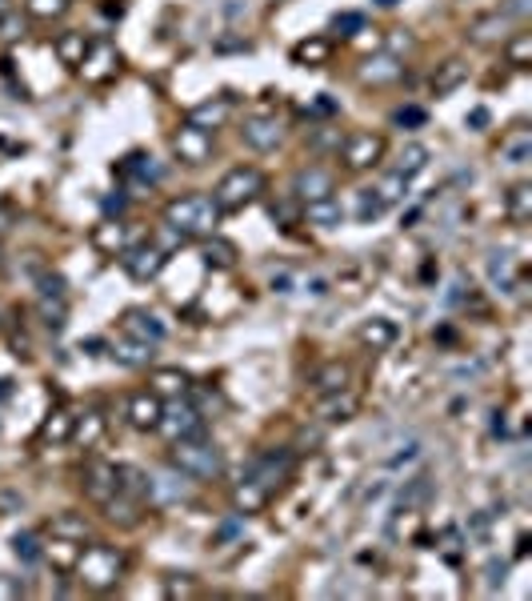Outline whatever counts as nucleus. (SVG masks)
Segmentation results:
<instances>
[{
  "label": "nucleus",
  "instance_id": "60",
  "mask_svg": "<svg viewBox=\"0 0 532 601\" xmlns=\"http://www.w3.org/2000/svg\"><path fill=\"white\" fill-rule=\"evenodd\" d=\"M288 285H293V280H288V273H280V277H273V289H276V293H288Z\"/></svg>",
  "mask_w": 532,
  "mask_h": 601
},
{
  "label": "nucleus",
  "instance_id": "29",
  "mask_svg": "<svg viewBox=\"0 0 532 601\" xmlns=\"http://www.w3.org/2000/svg\"><path fill=\"white\" fill-rule=\"evenodd\" d=\"M200 257H205L208 269H220V273H225V269L236 265V245H233V240H225V237H205Z\"/></svg>",
  "mask_w": 532,
  "mask_h": 601
},
{
  "label": "nucleus",
  "instance_id": "22",
  "mask_svg": "<svg viewBox=\"0 0 532 601\" xmlns=\"http://www.w3.org/2000/svg\"><path fill=\"white\" fill-rule=\"evenodd\" d=\"M485 269H488V280H493L500 293H513V289H520V265H517L513 253H488Z\"/></svg>",
  "mask_w": 532,
  "mask_h": 601
},
{
  "label": "nucleus",
  "instance_id": "24",
  "mask_svg": "<svg viewBox=\"0 0 532 601\" xmlns=\"http://www.w3.org/2000/svg\"><path fill=\"white\" fill-rule=\"evenodd\" d=\"M348 381H353V369H348L345 361H328V365H320L313 373V389H316V397H325V393L348 389Z\"/></svg>",
  "mask_w": 532,
  "mask_h": 601
},
{
  "label": "nucleus",
  "instance_id": "33",
  "mask_svg": "<svg viewBox=\"0 0 532 601\" xmlns=\"http://www.w3.org/2000/svg\"><path fill=\"white\" fill-rule=\"evenodd\" d=\"M93 534V525H88L85 514H73V509H65V514L53 517V537H65V541H85Z\"/></svg>",
  "mask_w": 532,
  "mask_h": 601
},
{
  "label": "nucleus",
  "instance_id": "16",
  "mask_svg": "<svg viewBox=\"0 0 532 601\" xmlns=\"http://www.w3.org/2000/svg\"><path fill=\"white\" fill-rule=\"evenodd\" d=\"M240 137H245L248 148L268 153V148L280 145V120L276 117H248L245 125H240Z\"/></svg>",
  "mask_w": 532,
  "mask_h": 601
},
{
  "label": "nucleus",
  "instance_id": "38",
  "mask_svg": "<svg viewBox=\"0 0 532 601\" xmlns=\"http://www.w3.org/2000/svg\"><path fill=\"white\" fill-rule=\"evenodd\" d=\"M100 433H105V417H100L96 409H88V413H80V417L73 421V441H80L85 449L96 445Z\"/></svg>",
  "mask_w": 532,
  "mask_h": 601
},
{
  "label": "nucleus",
  "instance_id": "31",
  "mask_svg": "<svg viewBox=\"0 0 532 601\" xmlns=\"http://www.w3.org/2000/svg\"><path fill=\"white\" fill-rule=\"evenodd\" d=\"M328 56H333V40H325V36H308L293 48V60L296 65H308V68L328 65Z\"/></svg>",
  "mask_w": 532,
  "mask_h": 601
},
{
  "label": "nucleus",
  "instance_id": "57",
  "mask_svg": "<svg viewBox=\"0 0 532 601\" xmlns=\"http://www.w3.org/2000/svg\"><path fill=\"white\" fill-rule=\"evenodd\" d=\"M125 205H128V197H125V193H116V197H105V213H108V217H113V213L120 217V213H125Z\"/></svg>",
  "mask_w": 532,
  "mask_h": 601
},
{
  "label": "nucleus",
  "instance_id": "56",
  "mask_svg": "<svg viewBox=\"0 0 532 601\" xmlns=\"http://www.w3.org/2000/svg\"><path fill=\"white\" fill-rule=\"evenodd\" d=\"M165 594H168V597H193V594H196V586H188V581H180V586H176V581H168Z\"/></svg>",
  "mask_w": 532,
  "mask_h": 601
},
{
  "label": "nucleus",
  "instance_id": "48",
  "mask_svg": "<svg viewBox=\"0 0 532 601\" xmlns=\"http://www.w3.org/2000/svg\"><path fill=\"white\" fill-rule=\"evenodd\" d=\"M333 28H336L340 36H356L360 28H365V16H360V13H336L333 16Z\"/></svg>",
  "mask_w": 532,
  "mask_h": 601
},
{
  "label": "nucleus",
  "instance_id": "26",
  "mask_svg": "<svg viewBox=\"0 0 532 601\" xmlns=\"http://www.w3.org/2000/svg\"><path fill=\"white\" fill-rule=\"evenodd\" d=\"M468 80V65L460 56H448L445 65H437V73H433V93L437 97H448L453 88H460Z\"/></svg>",
  "mask_w": 532,
  "mask_h": 601
},
{
  "label": "nucleus",
  "instance_id": "44",
  "mask_svg": "<svg viewBox=\"0 0 532 601\" xmlns=\"http://www.w3.org/2000/svg\"><path fill=\"white\" fill-rule=\"evenodd\" d=\"M380 213H385V200L376 197V188H360L356 193V220L368 225V220H376Z\"/></svg>",
  "mask_w": 532,
  "mask_h": 601
},
{
  "label": "nucleus",
  "instance_id": "27",
  "mask_svg": "<svg viewBox=\"0 0 532 601\" xmlns=\"http://www.w3.org/2000/svg\"><path fill=\"white\" fill-rule=\"evenodd\" d=\"M268 494H273V489L248 477L245 485H236V489H233V505H236V514H260V509L268 505Z\"/></svg>",
  "mask_w": 532,
  "mask_h": 601
},
{
  "label": "nucleus",
  "instance_id": "43",
  "mask_svg": "<svg viewBox=\"0 0 532 601\" xmlns=\"http://www.w3.org/2000/svg\"><path fill=\"white\" fill-rule=\"evenodd\" d=\"M505 25H508V20L500 16V13L477 20V25H473V40H480V45H488V40H505Z\"/></svg>",
  "mask_w": 532,
  "mask_h": 601
},
{
  "label": "nucleus",
  "instance_id": "10",
  "mask_svg": "<svg viewBox=\"0 0 532 601\" xmlns=\"http://www.w3.org/2000/svg\"><path fill=\"white\" fill-rule=\"evenodd\" d=\"M116 173L128 180V188L145 193V188H153V185H160V180H165V165H160L156 157H148V153H133L128 160H120Z\"/></svg>",
  "mask_w": 532,
  "mask_h": 601
},
{
  "label": "nucleus",
  "instance_id": "32",
  "mask_svg": "<svg viewBox=\"0 0 532 601\" xmlns=\"http://www.w3.org/2000/svg\"><path fill=\"white\" fill-rule=\"evenodd\" d=\"M153 349L156 345H145V341H133V337H120L113 345V357L120 361V365H128V369H145L148 361H153Z\"/></svg>",
  "mask_w": 532,
  "mask_h": 601
},
{
  "label": "nucleus",
  "instance_id": "53",
  "mask_svg": "<svg viewBox=\"0 0 532 601\" xmlns=\"http://www.w3.org/2000/svg\"><path fill=\"white\" fill-rule=\"evenodd\" d=\"M340 140H345V137H340V128H320L313 145L316 148H340Z\"/></svg>",
  "mask_w": 532,
  "mask_h": 601
},
{
  "label": "nucleus",
  "instance_id": "5",
  "mask_svg": "<svg viewBox=\"0 0 532 601\" xmlns=\"http://www.w3.org/2000/svg\"><path fill=\"white\" fill-rule=\"evenodd\" d=\"M336 157L345 160L348 173H365V168H373L376 160L385 157V137H376V133H353V137L340 140Z\"/></svg>",
  "mask_w": 532,
  "mask_h": 601
},
{
  "label": "nucleus",
  "instance_id": "30",
  "mask_svg": "<svg viewBox=\"0 0 532 601\" xmlns=\"http://www.w3.org/2000/svg\"><path fill=\"white\" fill-rule=\"evenodd\" d=\"M505 217L513 220V225H528V220H532V185H528V180H520V185L508 188Z\"/></svg>",
  "mask_w": 532,
  "mask_h": 601
},
{
  "label": "nucleus",
  "instance_id": "6",
  "mask_svg": "<svg viewBox=\"0 0 532 601\" xmlns=\"http://www.w3.org/2000/svg\"><path fill=\"white\" fill-rule=\"evenodd\" d=\"M168 253L156 245V240H133V245L120 253V265H125V273L133 280H153L160 269H165Z\"/></svg>",
  "mask_w": 532,
  "mask_h": 601
},
{
  "label": "nucleus",
  "instance_id": "8",
  "mask_svg": "<svg viewBox=\"0 0 532 601\" xmlns=\"http://www.w3.org/2000/svg\"><path fill=\"white\" fill-rule=\"evenodd\" d=\"M116 65H120V53L113 48V40H88V53L80 60L76 73L85 76L88 85H105V80L116 73Z\"/></svg>",
  "mask_w": 532,
  "mask_h": 601
},
{
  "label": "nucleus",
  "instance_id": "9",
  "mask_svg": "<svg viewBox=\"0 0 532 601\" xmlns=\"http://www.w3.org/2000/svg\"><path fill=\"white\" fill-rule=\"evenodd\" d=\"M173 153L185 160V165H205V160L213 157V133H205V128H196L185 120L173 137Z\"/></svg>",
  "mask_w": 532,
  "mask_h": 601
},
{
  "label": "nucleus",
  "instance_id": "28",
  "mask_svg": "<svg viewBox=\"0 0 532 601\" xmlns=\"http://www.w3.org/2000/svg\"><path fill=\"white\" fill-rule=\"evenodd\" d=\"M305 220L316 229H336L345 220V209H340L336 197H325V200H308L305 205Z\"/></svg>",
  "mask_w": 532,
  "mask_h": 601
},
{
  "label": "nucleus",
  "instance_id": "50",
  "mask_svg": "<svg viewBox=\"0 0 532 601\" xmlns=\"http://www.w3.org/2000/svg\"><path fill=\"white\" fill-rule=\"evenodd\" d=\"M16 597H25V581L0 577V601H16Z\"/></svg>",
  "mask_w": 532,
  "mask_h": 601
},
{
  "label": "nucleus",
  "instance_id": "20",
  "mask_svg": "<svg viewBox=\"0 0 532 601\" xmlns=\"http://www.w3.org/2000/svg\"><path fill=\"white\" fill-rule=\"evenodd\" d=\"M160 397L153 393V389H145V393H133L128 397V421H133V429H140V433H148V429H156L160 421Z\"/></svg>",
  "mask_w": 532,
  "mask_h": 601
},
{
  "label": "nucleus",
  "instance_id": "51",
  "mask_svg": "<svg viewBox=\"0 0 532 601\" xmlns=\"http://www.w3.org/2000/svg\"><path fill=\"white\" fill-rule=\"evenodd\" d=\"M16 36H20V16L16 13H5V16H0V40L8 45V40H16Z\"/></svg>",
  "mask_w": 532,
  "mask_h": 601
},
{
  "label": "nucleus",
  "instance_id": "17",
  "mask_svg": "<svg viewBox=\"0 0 532 601\" xmlns=\"http://www.w3.org/2000/svg\"><path fill=\"white\" fill-rule=\"evenodd\" d=\"M128 245H133V233H128L125 220H113V217H108L105 225H96V229H93V249H96V253H105V257H120Z\"/></svg>",
  "mask_w": 532,
  "mask_h": 601
},
{
  "label": "nucleus",
  "instance_id": "54",
  "mask_svg": "<svg viewBox=\"0 0 532 601\" xmlns=\"http://www.w3.org/2000/svg\"><path fill=\"white\" fill-rule=\"evenodd\" d=\"M420 457V441H408V445H405V453H393V457H388V465H405V461H417Z\"/></svg>",
  "mask_w": 532,
  "mask_h": 601
},
{
  "label": "nucleus",
  "instance_id": "52",
  "mask_svg": "<svg viewBox=\"0 0 532 601\" xmlns=\"http://www.w3.org/2000/svg\"><path fill=\"white\" fill-rule=\"evenodd\" d=\"M393 125H425V113H420V108H396L393 113Z\"/></svg>",
  "mask_w": 532,
  "mask_h": 601
},
{
  "label": "nucleus",
  "instance_id": "21",
  "mask_svg": "<svg viewBox=\"0 0 532 601\" xmlns=\"http://www.w3.org/2000/svg\"><path fill=\"white\" fill-rule=\"evenodd\" d=\"M396 337H400V329L388 317H373V321H365V325L356 329V341L365 349H373V353H380V349H393Z\"/></svg>",
  "mask_w": 532,
  "mask_h": 601
},
{
  "label": "nucleus",
  "instance_id": "41",
  "mask_svg": "<svg viewBox=\"0 0 532 601\" xmlns=\"http://www.w3.org/2000/svg\"><path fill=\"white\" fill-rule=\"evenodd\" d=\"M68 5H73V0H25V13L33 20H56V16L68 13Z\"/></svg>",
  "mask_w": 532,
  "mask_h": 601
},
{
  "label": "nucleus",
  "instance_id": "42",
  "mask_svg": "<svg viewBox=\"0 0 532 601\" xmlns=\"http://www.w3.org/2000/svg\"><path fill=\"white\" fill-rule=\"evenodd\" d=\"M13 554L25 561V565H36V561L45 557V545H40L36 534H16V537H13Z\"/></svg>",
  "mask_w": 532,
  "mask_h": 601
},
{
  "label": "nucleus",
  "instance_id": "2",
  "mask_svg": "<svg viewBox=\"0 0 532 601\" xmlns=\"http://www.w3.org/2000/svg\"><path fill=\"white\" fill-rule=\"evenodd\" d=\"M165 225L168 229H176L180 237H213L216 233V225H220V209H216V200L213 197H205V193H188V197H173L165 205Z\"/></svg>",
  "mask_w": 532,
  "mask_h": 601
},
{
  "label": "nucleus",
  "instance_id": "58",
  "mask_svg": "<svg viewBox=\"0 0 532 601\" xmlns=\"http://www.w3.org/2000/svg\"><path fill=\"white\" fill-rule=\"evenodd\" d=\"M308 293H313V297H325V293H328V280H325V277H313V280H308Z\"/></svg>",
  "mask_w": 532,
  "mask_h": 601
},
{
  "label": "nucleus",
  "instance_id": "15",
  "mask_svg": "<svg viewBox=\"0 0 532 601\" xmlns=\"http://www.w3.org/2000/svg\"><path fill=\"white\" fill-rule=\"evenodd\" d=\"M400 76H405V65H400L396 56H388V53H376V56L360 60V80H365V85H373V88L396 85Z\"/></svg>",
  "mask_w": 532,
  "mask_h": 601
},
{
  "label": "nucleus",
  "instance_id": "59",
  "mask_svg": "<svg viewBox=\"0 0 532 601\" xmlns=\"http://www.w3.org/2000/svg\"><path fill=\"white\" fill-rule=\"evenodd\" d=\"M468 125H473V128H485V125H488V113H485V108H477V113L468 117Z\"/></svg>",
  "mask_w": 532,
  "mask_h": 601
},
{
  "label": "nucleus",
  "instance_id": "7",
  "mask_svg": "<svg viewBox=\"0 0 532 601\" xmlns=\"http://www.w3.org/2000/svg\"><path fill=\"white\" fill-rule=\"evenodd\" d=\"M156 429L165 433L168 441H185V437H200L205 433V417L196 413L193 405H185V401H173L168 409H160V421H156Z\"/></svg>",
  "mask_w": 532,
  "mask_h": 601
},
{
  "label": "nucleus",
  "instance_id": "49",
  "mask_svg": "<svg viewBox=\"0 0 532 601\" xmlns=\"http://www.w3.org/2000/svg\"><path fill=\"white\" fill-rule=\"evenodd\" d=\"M532 13V0H505V5H500V16L505 20H525Z\"/></svg>",
  "mask_w": 532,
  "mask_h": 601
},
{
  "label": "nucleus",
  "instance_id": "11",
  "mask_svg": "<svg viewBox=\"0 0 532 601\" xmlns=\"http://www.w3.org/2000/svg\"><path fill=\"white\" fill-rule=\"evenodd\" d=\"M120 333L133 337V341H145V345H160V341L168 337L165 321L156 313H148V309H128L125 317H120Z\"/></svg>",
  "mask_w": 532,
  "mask_h": 601
},
{
  "label": "nucleus",
  "instance_id": "14",
  "mask_svg": "<svg viewBox=\"0 0 532 601\" xmlns=\"http://www.w3.org/2000/svg\"><path fill=\"white\" fill-rule=\"evenodd\" d=\"M85 494L96 501V505H105L108 497H116V465H108V461H88L85 465Z\"/></svg>",
  "mask_w": 532,
  "mask_h": 601
},
{
  "label": "nucleus",
  "instance_id": "3",
  "mask_svg": "<svg viewBox=\"0 0 532 601\" xmlns=\"http://www.w3.org/2000/svg\"><path fill=\"white\" fill-rule=\"evenodd\" d=\"M260 193H265V173L253 168V165H236V168H228V173L216 180L213 200H216L220 213H240V209L253 205Z\"/></svg>",
  "mask_w": 532,
  "mask_h": 601
},
{
  "label": "nucleus",
  "instance_id": "18",
  "mask_svg": "<svg viewBox=\"0 0 532 601\" xmlns=\"http://www.w3.org/2000/svg\"><path fill=\"white\" fill-rule=\"evenodd\" d=\"M153 497L156 501H188L193 497V481H188V474H180L176 465H168L160 474H153Z\"/></svg>",
  "mask_w": 532,
  "mask_h": 601
},
{
  "label": "nucleus",
  "instance_id": "47",
  "mask_svg": "<svg viewBox=\"0 0 532 601\" xmlns=\"http://www.w3.org/2000/svg\"><path fill=\"white\" fill-rule=\"evenodd\" d=\"M40 297H56V300H65V297H68V280L60 277V273H45V277H40Z\"/></svg>",
  "mask_w": 532,
  "mask_h": 601
},
{
  "label": "nucleus",
  "instance_id": "36",
  "mask_svg": "<svg viewBox=\"0 0 532 601\" xmlns=\"http://www.w3.org/2000/svg\"><path fill=\"white\" fill-rule=\"evenodd\" d=\"M500 160H505V165H528L532 160V133L528 128H517V133L500 145Z\"/></svg>",
  "mask_w": 532,
  "mask_h": 601
},
{
  "label": "nucleus",
  "instance_id": "19",
  "mask_svg": "<svg viewBox=\"0 0 532 601\" xmlns=\"http://www.w3.org/2000/svg\"><path fill=\"white\" fill-rule=\"evenodd\" d=\"M360 409V401L353 389H340V393H325L316 401V417L328 421V425H336V421H353Z\"/></svg>",
  "mask_w": 532,
  "mask_h": 601
},
{
  "label": "nucleus",
  "instance_id": "40",
  "mask_svg": "<svg viewBox=\"0 0 532 601\" xmlns=\"http://www.w3.org/2000/svg\"><path fill=\"white\" fill-rule=\"evenodd\" d=\"M505 60L513 68H528L532 65V33H517L513 40L505 45Z\"/></svg>",
  "mask_w": 532,
  "mask_h": 601
},
{
  "label": "nucleus",
  "instance_id": "35",
  "mask_svg": "<svg viewBox=\"0 0 532 601\" xmlns=\"http://www.w3.org/2000/svg\"><path fill=\"white\" fill-rule=\"evenodd\" d=\"M425 168H428V148H425V145H417V140H413V145H405V148H400V157H396L393 173H400L405 180H413L417 173H425Z\"/></svg>",
  "mask_w": 532,
  "mask_h": 601
},
{
  "label": "nucleus",
  "instance_id": "63",
  "mask_svg": "<svg viewBox=\"0 0 532 601\" xmlns=\"http://www.w3.org/2000/svg\"><path fill=\"white\" fill-rule=\"evenodd\" d=\"M8 13V0H0V16H5Z\"/></svg>",
  "mask_w": 532,
  "mask_h": 601
},
{
  "label": "nucleus",
  "instance_id": "13",
  "mask_svg": "<svg viewBox=\"0 0 532 601\" xmlns=\"http://www.w3.org/2000/svg\"><path fill=\"white\" fill-rule=\"evenodd\" d=\"M288 469H293V449H268V453H260V457L253 461L248 477L273 489L276 481H285V477H288Z\"/></svg>",
  "mask_w": 532,
  "mask_h": 601
},
{
  "label": "nucleus",
  "instance_id": "34",
  "mask_svg": "<svg viewBox=\"0 0 532 601\" xmlns=\"http://www.w3.org/2000/svg\"><path fill=\"white\" fill-rule=\"evenodd\" d=\"M53 48H56L60 65L80 68V60H85V53H88V36H85V33H60Z\"/></svg>",
  "mask_w": 532,
  "mask_h": 601
},
{
  "label": "nucleus",
  "instance_id": "23",
  "mask_svg": "<svg viewBox=\"0 0 532 601\" xmlns=\"http://www.w3.org/2000/svg\"><path fill=\"white\" fill-rule=\"evenodd\" d=\"M228 117H233V100H228V97H216V100H205V105L188 108V125L205 128V133H213V128H220Z\"/></svg>",
  "mask_w": 532,
  "mask_h": 601
},
{
  "label": "nucleus",
  "instance_id": "61",
  "mask_svg": "<svg viewBox=\"0 0 532 601\" xmlns=\"http://www.w3.org/2000/svg\"><path fill=\"white\" fill-rule=\"evenodd\" d=\"M5 397H13V381L0 377V401H5Z\"/></svg>",
  "mask_w": 532,
  "mask_h": 601
},
{
  "label": "nucleus",
  "instance_id": "4",
  "mask_svg": "<svg viewBox=\"0 0 532 601\" xmlns=\"http://www.w3.org/2000/svg\"><path fill=\"white\" fill-rule=\"evenodd\" d=\"M168 465H176L180 474H188L196 481H213V477H220V469H225V457H220V449L213 445V441L185 437V441H173V449H168Z\"/></svg>",
  "mask_w": 532,
  "mask_h": 601
},
{
  "label": "nucleus",
  "instance_id": "55",
  "mask_svg": "<svg viewBox=\"0 0 532 601\" xmlns=\"http://www.w3.org/2000/svg\"><path fill=\"white\" fill-rule=\"evenodd\" d=\"M505 574H508V565H505V561H493V565H488V589L505 586Z\"/></svg>",
  "mask_w": 532,
  "mask_h": 601
},
{
  "label": "nucleus",
  "instance_id": "12",
  "mask_svg": "<svg viewBox=\"0 0 532 601\" xmlns=\"http://www.w3.org/2000/svg\"><path fill=\"white\" fill-rule=\"evenodd\" d=\"M293 193L305 200V205H308V200H325V197L336 193V177L328 173V168H320V165H305L293 177Z\"/></svg>",
  "mask_w": 532,
  "mask_h": 601
},
{
  "label": "nucleus",
  "instance_id": "39",
  "mask_svg": "<svg viewBox=\"0 0 532 601\" xmlns=\"http://www.w3.org/2000/svg\"><path fill=\"white\" fill-rule=\"evenodd\" d=\"M376 197L385 200V209L400 205V200L408 197V180L400 177V173H385V177H380V185H376Z\"/></svg>",
  "mask_w": 532,
  "mask_h": 601
},
{
  "label": "nucleus",
  "instance_id": "45",
  "mask_svg": "<svg viewBox=\"0 0 532 601\" xmlns=\"http://www.w3.org/2000/svg\"><path fill=\"white\" fill-rule=\"evenodd\" d=\"M40 317H45V325H48V329H60V325H65V300H56V297H40Z\"/></svg>",
  "mask_w": 532,
  "mask_h": 601
},
{
  "label": "nucleus",
  "instance_id": "62",
  "mask_svg": "<svg viewBox=\"0 0 532 601\" xmlns=\"http://www.w3.org/2000/svg\"><path fill=\"white\" fill-rule=\"evenodd\" d=\"M376 5H385V8H393V5H396V0H376Z\"/></svg>",
  "mask_w": 532,
  "mask_h": 601
},
{
  "label": "nucleus",
  "instance_id": "25",
  "mask_svg": "<svg viewBox=\"0 0 532 601\" xmlns=\"http://www.w3.org/2000/svg\"><path fill=\"white\" fill-rule=\"evenodd\" d=\"M148 385H153V393L156 397H185L188 393V385H193V377L185 373V369H153L148 373Z\"/></svg>",
  "mask_w": 532,
  "mask_h": 601
},
{
  "label": "nucleus",
  "instance_id": "1",
  "mask_svg": "<svg viewBox=\"0 0 532 601\" xmlns=\"http://www.w3.org/2000/svg\"><path fill=\"white\" fill-rule=\"evenodd\" d=\"M73 569H76V577H80V586H85V589H93V594H108V589H116L120 577H125L128 557H125V549L105 545V541H93V545L76 557Z\"/></svg>",
  "mask_w": 532,
  "mask_h": 601
},
{
  "label": "nucleus",
  "instance_id": "46",
  "mask_svg": "<svg viewBox=\"0 0 532 601\" xmlns=\"http://www.w3.org/2000/svg\"><path fill=\"white\" fill-rule=\"evenodd\" d=\"M428 477H417V481H408V489L405 494H400V509H413V505H420V501L428 497Z\"/></svg>",
  "mask_w": 532,
  "mask_h": 601
},
{
  "label": "nucleus",
  "instance_id": "37",
  "mask_svg": "<svg viewBox=\"0 0 532 601\" xmlns=\"http://www.w3.org/2000/svg\"><path fill=\"white\" fill-rule=\"evenodd\" d=\"M73 413L68 409H56L53 417L40 425V441H53V445H65V441H73Z\"/></svg>",
  "mask_w": 532,
  "mask_h": 601
}]
</instances>
